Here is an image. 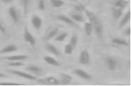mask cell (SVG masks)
I'll list each match as a JSON object with an SVG mask.
<instances>
[{
  "instance_id": "6da1fadb",
  "label": "cell",
  "mask_w": 131,
  "mask_h": 86,
  "mask_svg": "<svg viewBox=\"0 0 131 86\" xmlns=\"http://www.w3.org/2000/svg\"><path fill=\"white\" fill-rule=\"evenodd\" d=\"M84 12L89 20V22L92 24L93 27V31L94 32L96 37L99 39H102L103 37V25L101 20L91 10L86 9L84 10Z\"/></svg>"
},
{
  "instance_id": "7a4b0ae2",
  "label": "cell",
  "mask_w": 131,
  "mask_h": 86,
  "mask_svg": "<svg viewBox=\"0 0 131 86\" xmlns=\"http://www.w3.org/2000/svg\"><path fill=\"white\" fill-rule=\"evenodd\" d=\"M9 73L12 75H16V76H18L20 77H22V78L27 79H29V80H37V77L33 75L32 74H30V73H27V72H23V71H20V70H15V69H8L7 70Z\"/></svg>"
},
{
  "instance_id": "3957f363",
  "label": "cell",
  "mask_w": 131,
  "mask_h": 86,
  "mask_svg": "<svg viewBox=\"0 0 131 86\" xmlns=\"http://www.w3.org/2000/svg\"><path fill=\"white\" fill-rule=\"evenodd\" d=\"M104 61L108 70L114 71L117 67V60L115 57L112 56H106L104 58Z\"/></svg>"
},
{
  "instance_id": "277c9868",
  "label": "cell",
  "mask_w": 131,
  "mask_h": 86,
  "mask_svg": "<svg viewBox=\"0 0 131 86\" xmlns=\"http://www.w3.org/2000/svg\"><path fill=\"white\" fill-rule=\"evenodd\" d=\"M57 18L59 19V20L63 22L64 23L69 25L71 27L76 28V29H79L80 28V27L77 24L76 22H75L70 16H67V15H65V14H59V15L57 16Z\"/></svg>"
},
{
  "instance_id": "5b68a950",
  "label": "cell",
  "mask_w": 131,
  "mask_h": 86,
  "mask_svg": "<svg viewBox=\"0 0 131 86\" xmlns=\"http://www.w3.org/2000/svg\"><path fill=\"white\" fill-rule=\"evenodd\" d=\"M23 38L24 40L29 43L31 45H35L36 44V39L35 37L31 34V33L29 31V30L28 29L27 27L25 25L23 29Z\"/></svg>"
},
{
  "instance_id": "8992f818",
  "label": "cell",
  "mask_w": 131,
  "mask_h": 86,
  "mask_svg": "<svg viewBox=\"0 0 131 86\" xmlns=\"http://www.w3.org/2000/svg\"><path fill=\"white\" fill-rule=\"evenodd\" d=\"M79 63L83 65H89L90 63V56L87 50H82L78 58Z\"/></svg>"
},
{
  "instance_id": "52a82bcc",
  "label": "cell",
  "mask_w": 131,
  "mask_h": 86,
  "mask_svg": "<svg viewBox=\"0 0 131 86\" xmlns=\"http://www.w3.org/2000/svg\"><path fill=\"white\" fill-rule=\"evenodd\" d=\"M72 73L74 74L75 75H76L78 77L85 80H92V77L90 74H89L88 72H86L85 70H82L81 69H74L72 70Z\"/></svg>"
},
{
  "instance_id": "ba28073f",
  "label": "cell",
  "mask_w": 131,
  "mask_h": 86,
  "mask_svg": "<svg viewBox=\"0 0 131 86\" xmlns=\"http://www.w3.org/2000/svg\"><path fill=\"white\" fill-rule=\"evenodd\" d=\"M31 22L32 26H33V27H34V29H35L36 31H38L40 30L41 26H42L43 21H42L41 18L40 17L39 15H37V14H34V15H33L31 17Z\"/></svg>"
},
{
  "instance_id": "9c48e42d",
  "label": "cell",
  "mask_w": 131,
  "mask_h": 86,
  "mask_svg": "<svg viewBox=\"0 0 131 86\" xmlns=\"http://www.w3.org/2000/svg\"><path fill=\"white\" fill-rule=\"evenodd\" d=\"M38 81L41 83L46 85H57L60 84L59 80H58L57 78H55L54 76H49L48 77H46V78L40 79H38Z\"/></svg>"
},
{
  "instance_id": "30bf717a",
  "label": "cell",
  "mask_w": 131,
  "mask_h": 86,
  "mask_svg": "<svg viewBox=\"0 0 131 86\" xmlns=\"http://www.w3.org/2000/svg\"><path fill=\"white\" fill-rule=\"evenodd\" d=\"M8 13H9L10 18H12L14 23L16 24H18V23H19V16H18V13L16 8L14 6H11L8 9Z\"/></svg>"
},
{
  "instance_id": "8fae6325",
  "label": "cell",
  "mask_w": 131,
  "mask_h": 86,
  "mask_svg": "<svg viewBox=\"0 0 131 86\" xmlns=\"http://www.w3.org/2000/svg\"><path fill=\"white\" fill-rule=\"evenodd\" d=\"M111 12H112L113 18L115 20H118L122 16L124 10H122L121 8H116L115 6H113L111 8Z\"/></svg>"
},
{
  "instance_id": "7c38bea8",
  "label": "cell",
  "mask_w": 131,
  "mask_h": 86,
  "mask_svg": "<svg viewBox=\"0 0 131 86\" xmlns=\"http://www.w3.org/2000/svg\"><path fill=\"white\" fill-rule=\"evenodd\" d=\"M58 33H59V27H55L52 28L50 31L48 32L47 33L42 37V40L45 41H48L53 37H54L58 34Z\"/></svg>"
},
{
  "instance_id": "4fadbf2b",
  "label": "cell",
  "mask_w": 131,
  "mask_h": 86,
  "mask_svg": "<svg viewBox=\"0 0 131 86\" xmlns=\"http://www.w3.org/2000/svg\"><path fill=\"white\" fill-rule=\"evenodd\" d=\"M18 48L16 45L14 44H10L4 47L3 48L0 50V54H8V53L14 52L17 51Z\"/></svg>"
},
{
  "instance_id": "5bb4252c",
  "label": "cell",
  "mask_w": 131,
  "mask_h": 86,
  "mask_svg": "<svg viewBox=\"0 0 131 86\" xmlns=\"http://www.w3.org/2000/svg\"><path fill=\"white\" fill-rule=\"evenodd\" d=\"M29 58L27 55H14V56H9L2 58L4 60L8 61H23Z\"/></svg>"
},
{
  "instance_id": "9a60e30c",
  "label": "cell",
  "mask_w": 131,
  "mask_h": 86,
  "mask_svg": "<svg viewBox=\"0 0 131 86\" xmlns=\"http://www.w3.org/2000/svg\"><path fill=\"white\" fill-rule=\"evenodd\" d=\"M45 48L48 52H49L50 53L52 54L53 55H54L56 56H60V51H59V50L54 45H53L52 43H48V42L46 43Z\"/></svg>"
},
{
  "instance_id": "2e32d148",
  "label": "cell",
  "mask_w": 131,
  "mask_h": 86,
  "mask_svg": "<svg viewBox=\"0 0 131 86\" xmlns=\"http://www.w3.org/2000/svg\"><path fill=\"white\" fill-rule=\"evenodd\" d=\"M26 70L36 77L39 76V75L41 74V69L39 67H37V66H36V65H29V66L26 67Z\"/></svg>"
},
{
  "instance_id": "e0dca14e",
  "label": "cell",
  "mask_w": 131,
  "mask_h": 86,
  "mask_svg": "<svg viewBox=\"0 0 131 86\" xmlns=\"http://www.w3.org/2000/svg\"><path fill=\"white\" fill-rule=\"evenodd\" d=\"M130 20V11L128 10V11L124 15L123 18H122V20H120V22H119V27H118V29H122L126 24L129 22Z\"/></svg>"
},
{
  "instance_id": "ac0fdd59",
  "label": "cell",
  "mask_w": 131,
  "mask_h": 86,
  "mask_svg": "<svg viewBox=\"0 0 131 86\" xmlns=\"http://www.w3.org/2000/svg\"><path fill=\"white\" fill-rule=\"evenodd\" d=\"M43 60H44V61L47 64L52 65V66H54V67H60L61 66L60 63L58 62L57 60H56L53 57L50 56H44L43 57Z\"/></svg>"
},
{
  "instance_id": "d6986e66",
  "label": "cell",
  "mask_w": 131,
  "mask_h": 86,
  "mask_svg": "<svg viewBox=\"0 0 131 86\" xmlns=\"http://www.w3.org/2000/svg\"><path fill=\"white\" fill-rule=\"evenodd\" d=\"M31 2V0H20V3L23 10L24 16H25L26 14L28 13Z\"/></svg>"
},
{
  "instance_id": "ffe728a7",
  "label": "cell",
  "mask_w": 131,
  "mask_h": 86,
  "mask_svg": "<svg viewBox=\"0 0 131 86\" xmlns=\"http://www.w3.org/2000/svg\"><path fill=\"white\" fill-rule=\"evenodd\" d=\"M70 17L72 18L75 22H82L85 21V18L82 14L78 13V12H72L70 13Z\"/></svg>"
},
{
  "instance_id": "44dd1931",
  "label": "cell",
  "mask_w": 131,
  "mask_h": 86,
  "mask_svg": "<svg viewBox=\"0 0 131 86\" xmlns=\"http://www.w3.org/2000/svg\"><path fill=\"white\" fill-rule=\"evenodd\" d=\"M112 43L115 44L117 45H121V46H128L129 43H128L127 41H126L125 39H120L118 37H114L112 39Z\"/></svg>"
},
{
  "instance_id": "7402d4cb",
  "label": "cell",
  "mask_w": 131,
  "mask_h": 86,
  "mask_svg": "<svg viewBox=\"0 0 131 86\" xmlns=\"http://www.w3.org/2000/svg\"><path fill=\"white\" fill-rule=\"evenodd\" d=\"M128 4H129V1L128 0H116L114 3V6L124 10L127 7Z\"/></svg>"
},
{
  "instance_id": "603a6c76",
  "label": "cell",
  "mask_w": 131,
  "mask_h": 86,
  "mask_svg": "<svg viewBox=\"0 0 131 86\" xmlns=\"http://www.w3.org/2000/svg\"><path fill=\"white\" fill-rule=\"evenodd\" d=\"M60 77H61V83H63V84H69L72 80V77L70 76L69 75L66 74V73H61Z\"/></svg>"
},
{
  "instance_id": "cb8c5ba5",
  "label": "cell",
  "mask_w": 131,
  "mask_h": 86,
  "mask_svg": "<svg viewBox=\"0 0 131 86\" xmlns=\"http://www.w3.org/2000/svg\"><path fill=\"white\" fill-rule=\"evenodd\" d=\"M84 31L88 36L92 35V33H93V27H92V24L90 23V22H86L84 23Z\"/></svg>"
},
{
  "instance_id": "d4e9b609",
  "label": "cell",
  "mask_w": 131,
  "mask_h": 86,
  "mask_svg": "<svg viewBox=\"0 0 131 86\" xmlns=\"http://www.w3.org/2000/svg\"><path fill=\"white\" fill-rule=\"evenodd\" d=\"M50 2L54 8H61L65 4L63 0H50Z\"/></svg>"
},
{
  "instance_id": "484cf974",
  "label": "cell",
  "mask_w": 131,
  "mask_h": 86,
  "mask_svg": "<svg viewBox=\"0 0 131 86\" xmlns=\"http://www.w3.org/2000/svg\"><path fill=\"white\" fill-rule=\"evenodd\" d=\"M78 37L76 34L73 33L71 36V37L70 38V40H69V44L72 45L73 47H75L76 45H78Z\"/></svg>"
},
{
  "instance_id": "4316f807",
  "label": "cell",
  "mask_w": 131,
  "mask_h": 86,
  "mask_svg": "<svg viewBox=\"0 0 131 86\" xmlns=\"http://www.w3.org/2000/svg\"><path fill=\"white\" fill-rule=\"evenodd\" d=\"M68 36V33L67 32H63L62 33L59 34L58 35H56L54 38V41H63L66 39V37Z\"/></svg>"
},
{
  "instance_id": "83f0119b",
  "label": "cell",
  "mask_w": 131,
  "mask_h": 86,
  "mask_svg": "<svg viewBox=\"0 0 131 86\" xmlns=\"http://www.w3.org/2000/svg\"><path fill=\"white\" fill-rule=\"evenodd\" d=\"M86 6L82 4H77L73 6V10L77 12H83L86 10Z\"/></svg>"
},
{
  "instance_id": "f1b7e54d",
  "label": "cell",
  "mask_w": 131,
  "mask_h": 86,
  "mask_svg": "<svg viewBox=\"0 0 131 86\" xmlns=\"http://www.w3.org/2000/svg\"><path fill=\"white\" fill-rule=\"evenodd\" d=\"M73 50H74V47H73L72 45L69 44V43H67V44L65 45V47H64V52L67 54L71 55L72 54Z\"/></svg>"
},
{
  "instance_id": "f546056e",
  "label": "cell",
  "mask_w": 131,
  "mask_h": 86,
  "mask_svg": "<svg viewBox=\"0 0 131 86\" xmlns=\"http://www.w3.org/2000/svg\"><path fill=\"white\" fill-rule=\"evenodd\" d=\"M8 66L10 67H19L24 66V64L22 61H9V63H8Z\"/></svg>"
},
{
  "instance_id": "4dcf8cb0",
  "label": "cell",
  "mask_w": 131,
  "mask_h": 86,
  "mask_svg": "<svg viewBox=\"0 0 131 86\" xmlns=\"http://www.w3.org/2000/svg\"><path fill=\"white\" fill-rule=\"evenodd\" d=\"M37 7H38V8H39L40 10H41V11L45 10L46 5L44 1H43V0H39V2H38V6H37Z\"/></svg>"
},
{
  "instance_id": "1f68e13d",
  "label": "cell",
  "mask_w": 131,
  "mask_h": 86,
  "mask_svg": "<svg viewBox=\"0 0 131 86\" xmlns=\"http://www.w3.org/2000/svg\"><path fill=\"white\" fill-rule=\"evenodd\" d=\"M0 32L2 33V34H4L5 35H8V33H7V30L4 27V25L1 23L0 22Z\"/></svg>"
},
{
  "instance_id": "d6a6232c",
  "label": "cell",
  "mask_w": 131,
  "mask_h": 86,
  "mask_svg": "<svg viewBox=\"0 0 131 86\" xmlns=\"http://www.w3.org/2000/svg\"><path fill=\"white\" fill-rule=\"evenodd\" d=\"M19 85L16 83H8V82H0V85Z\"/></svg>"
},
{
  "instance_id": "836d02e7",
  "label": "cell",
  "mask_w": 131,
  "mask_h": 86,
  "mask_svg": "<svg viewBox=\"0 0 131 86\" xmlns=\"http://www.w3.org/2000/svg\"><path fill=\"white\" fill-rule=\"evenodd\" d=\"M130 27H128L124 31V35H126V36H130Z\"/></svg>"
},
{
  "instance_id": "e575fe53",
  "label": "cell",
  "mask_w": 131,
  "mask_h": 86,
  "mask_svg": "<svg viewBox=\"0 0 131 86\" xmlns=\"http://www.w3.org/2000/svg\"><path fill=\"white\" fill-rule=\"evenodd\" d=\"M2 1L4 2V4H11V3H12L14 0H2Z\"/></svg>"
},
{
  "instance_id": "d590c367",
  "label": "cell",
  "mask_w": 131,
  "mask_h": 86,
  "mask_svg": "<svg viewBox=\"0 0 131 86\" xmlns=\"http://www.w3.org/2000/svg\"><path fill=\"white\" fill-rule=\"evenodd\" d=\"M4 77H6V75L2 72H0V78H4Z\"/></svg>"
},
{
  "instance_id": "8d00e7d4",
  "label": "cell",
  "mask_w": 131,
  "mask_h": 86,
  "mask_svg": "<svg viewBox=\"0 0 131 86\" xmlns=\"http://www.w3.org/2000/svg\"><path fill=\"white\" fill-rule=\"evenodd\" d=\"M70 1H73V2H78V0H70Z\"/></svg>"
},
{
  "instance_id": "74e56055",
  "label": "cell",
  "mask_w": 131,
  "mask_h": 86,
  "mask_svg": "<svg viewBox=\"0 0 131 86\" xmlns=\"http://www.w3.org/2000/svg\"><path fill=\"white\" fill-rule=\"evenodd\" d=\"M128 1H130V0H128Z\"/></svg>"
}]
</instances>
